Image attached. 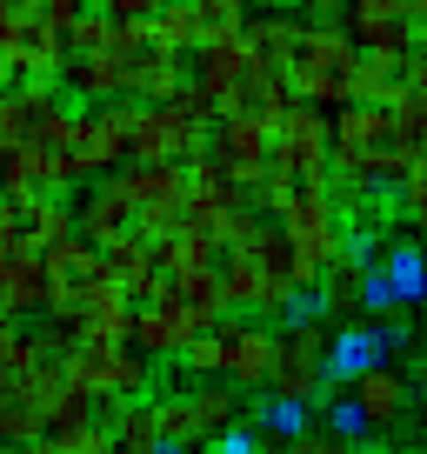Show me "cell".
<instances>
[{
	"instance_id": "cell-22",
	"label": "cell",
	"mask_w": 427,
	"mask_h": 454,
	"mask_svg": "<svg viewBox=\"0 0 427 454\" xmlns=\"http://www.w3.org/2000/svg\"><path fill=\"white\" fill-rule=\"evenodd\" d=\"M147 414H154V434H160V448H200V421H194V408H187V395L147 401Z\"/></svg>"
},
{
	"instance_id": "cell-8",
	"label": "cell",
	"mask_w": 427,
	"mask_h": 454,
	"mask_svg": "<svg viewBox=\"0 0 427 454\" xmlns=\"http://www.w3.org/2000/svg\"><path fill=\"white\" fill-rule=\"evenodd\" d=\"M194 334H207V327H200L174 294H160V301H147V308H134L128 348H134V355H147V361H181V348H187Z\"/></svg>"
},
{
	"instance_id": "cell-28",
	"label": "cell",
	"mask_w": 427,
	"mask_h": 454,
	"mask_svg": "<svg viewBox=\"0 0 427 454\" xmlns=\"http://www.w3.org/2000/svg\"><path fill=\"white\" fill-rule=\"evenodd\" d=\"M181 368L200 374V381H207V374H221V340H214V334H194V340L181 348Z\"/></svg>"
},
{
	"instance_id": "cell-37",
	"label": "cell",
	"mask_w": 427,
	"mask_h": 454,
	"mask_svg": "<svg viewBox=\"0 0 427 454\" xmlns=\"http://www.w3.org/2000/svg\"><path fill=\"white\" fill-rule=\"evenodd\" d=\"M7 454H41V448H7Z\"/></svg>"
},
{
	"instance_id": "cell-17",
	"label": "cell",
	"mask_w": 427,
	"mask_h": 454,
	"mask_svg": "<svg viewBox=\"0 0 427 454\" xmlns=\"http://www.w3.org/2000/svg\"><path fill=\"white\" fill-rule=\"evenodd\" d=\"M347 401L361 408L368 434H381V427H394L400 408H408V381H400L394 368H374V374H361V381H354V395H347Z\"/></svg>"
},
{
	"instance_id": "cell-21",
	"label": "cell",
	"mask_w": 427,
	"mask_h": 454,
	"mask_svg": "<svg viewBox=\"0 0 427 454\" xmlns=\"http://www.w3.org/2000/svg\"><path fill=\"white\" fill-rule=\"evenodd\" d=\"M187 408H194V421H200V441L241 421V401H234L228 381H194V387H187Z\"/></svg>"
},
{
	"instance_id": "cell-9",
	"label": "cell",
	"mask_w": 427,
	"mask_h": 454,
	"mask_svg": "<svg viewBox=\"0 0 427 454\" xmlns=\"http://www.w3.org/2000/svg\"><path fill=\"white\" fill-rule=\"evenodd\" d=\"M67 314H74V327H81V340H100V348H128V334H134V301L120 294L107 274L87 281Z\"/></svg>"
},
{
	"instance_id": "cell-4",
	"label": "cell",
	"mask_w": 427,
	"mask_h": 454,
	"mask_svg": "<svg viewBox=\"0 0 427 454\" xmlns=\"http://www.w3.org/2000/svg\"><path fill=\"white\" fill-rule=\"evenodd\" d=\"M67 401V374L47 361L34 374H0V448H34Z\"/></svg>"
},
{
	"instance_id": "cell-30",
	"label": "cell",
	"mask_w": 427,
	"mask_h": 454,
	"mask_svg": "<svg viewBox=\"0 0 427 454\" xmlns=\"http://www.w3.org/2000/svg\"><path fill=\"white\" fill-rule=\"evenodd\" d=\"M381 20H400V0H354L347 27H381Z\"/></svg>"
},
{
	"instance_id": "cell-20",
	"label": "cell",
	"mask_w": 427,
	"mask_h": 454,
	"mask_svg": "<svg viewBox=\"0 0 427 454\" xmlns=\"http://www.w3.org/2000/svg\"><path fill=\"white\" fill-rule=\"evenodd\" d=\"M187 20H194V54L214 41H234L247 27V0H187Z\"/></svg>"
},
{
	"instance_id": "cell-32",
	"label": "cell",
	"mask_w": 427,
	"mask_h": 454,
	"mask_svg": "<svg viewBox=\"0 0 427 454\" xmlns=\"http://www.w3.org/2000/svg\"><path fill=\"white\" fill-rule=\"evenodd\" d=\"M167 0H100V14H114V20H154Z\"/></svg>"
},
{
	"instance_id": "cell-35",
	"label": "cell",
	"mask_w": 427,
	"mask_h": 454,
	"mask_svg": "<svg viewBox=\"0 0 427 454\" xmlns=\"http://www.w3.org/2000/svg\"><path fill=\"white\" fill-rule=\"evenodd\" d=\"M414 387H421V401H427V355H421V368H414Z\"/></svg>"
},
{
	"instance_id": "cell-2",
	"label": "cell",
	"mask_w": 427,
	"mask_h": 454,
	"mask_svg": "<svg viewBox=\"0 0 427 454\" xmlns=\"http://www.w3.org/2000/svg\"><path fill=\"white\" fill-rule=\"evenodd\" d=\"M207 100L194 87H181L174 100L160 107H134V128H128V160L134 168H187V160L207 147Z\"/></svg>"
},
{
	"instance_id": "cell-33",
	"label": "cell",
	"mask_w": 427,
	"mask_h": 454,
	"mask_svg": "<svg viewBox=\"0 0 427 454\" xmlns=\"http://www.w3.org/2000/svg\"><path fill=\"white\" fill-rule=\"evenodd\" d=\"M400 87H408V94H427V47H414V54L400 60Z\"/></svg>"
},
{
	"instance_id": "cell-27",
	"label": "cell",
	"mask_w": 427,
	"mask_h": 454,
	"mask_svg": "<svg viewBox=\"0 0 427 454\" xmlns=\"http://www.w3.org/2000/svg\"><path fill=\"white\" fill-rule=\"evenodd\" d=\"M194 454H260V434L247 421H234V427H221V434H207Z\"/></svg>"
},
{
	"instance_id": "cell-36",
	"label": "cell",
	"mask_w": 427,
	"mask_h": 454,
	"mask_svg": "<svg viewBox=\"0 0 427 454\" xmlns=\"http://www.w3.org/2000/svg\"><path fill=\"white\" fill-rule=\"evenodd\" d=\"M7 87H14V67H7V54H0V94H7Z\"/></svg>"
},
{
	"instance_id": "cell-5",
	"label": "cell",
	"mask_w": 427,
	"mask_h": 454,
	"mask_svg": "<svg viewBox=\"0 0 427 454\" xmlns=\"http://www.w3.org/2000/svg\"><path fill=\"white\" fill-rule=\"evenodd\" d=\"M268 168L294 174V181H321V174H328V114L294 100V107L281 114L274 141H268Z\"/></svg>"
},
{
	"instance_id": "cell-40",
	"label": "cell",
	"mask_w": 427,
	"mask_h": 454,
	"mask_svg": "<svg viewBox=\"0 0 427 454\" xmlns=\"http://www.w3.org/2000/svg\"><path fill=\"white\" fill-rule=\"evenodd\" d=\"M14 7H20V0H14Z\"/></svg>"
},
{
	"instance_id": "cell-3",
	"label": "cell",
	"mask_w": 427,
	"mask_h": 454,
	"mask_svg": "<svg viewBox=\"0 0 427 454\" xmlns=\"http://www.w3.org/2000/svg\"><path fill=\"white\" fill-rule=\"evenodd\" d=\"M74 395L87 401H141L154 387V361L134 355V348H100V340H81L67 361H60Z\"/></svg>"
},
{
	"instance_id": "cell-7",
	"label": "cell",
	"mask_w": 427,
	"mask_h": 454,
	"mask_svg": "<svg viewBox=\"0 0 427 454\" xmlns=\"http://www.w3.org/2000/svg\"><path fill=\"white\" fill-rule=\"evenodd\" d=\"M0 54H7V67H14V81H34V87H60V74L74 67L67 41H60V27H47V20H14V34L0 41Z\"/></svg>"
},
{
	"instance_id": "cell-16",
	"label": "cell",
	"mask_w": 427,
	"mask_h": 454,
	"mask_svg": "<svg viewBox=\"0 0 427 454\" xmlns=\"http://www.w3.org/2000/svg\"><path fill=\"white\" fill-rule=\"evenodd\" d=\"M14 227H20V241H27L34 254H47V247L74 241V207L60 194H34V200L14 207Z\"/></svg>"
},
{
	"instance_id": "cell-1",
	"label": "cell",
	"mask_w": 427,
	"mask_h": 454,
	"mask_svg": "<svg viewBox=\"0 0 427 454\" xmlns=\"http://www.w3.org/2000/svg\"><path fill=\"white\" fill-rule=\"evenodd\" d=\"M354 67H361V47L347 41L341 27H300L281 81H287V94H294L300 107L341 114V107H354Z\"/></svg>"
},
{
	"instance_id": "cell-23",
	"label": "cell",
	"mask_w": 427,
	"mask_h": 454,
	"mask_svg": "<svg viewBox=\"0 0 427 454\" xmlns=\"http://www.w3.org/2000/svg\"><path fill=\"white\" fill-rule=\"evenodd\" d=\"M114 454H160V434H154L147 401H120V408H114Z\"/></svg>"
},
{
	"instance_id": "cell-18",
	"label": "cell",
	"mask_w": 427,
	"mask_h": 454,
	"mask_svg": "<svg viewBox=\"0 0 427 454\" xmlns=\"http://www.w3.org/2000/svg\"><path fill=\"white\" fill-rule=\"evenodd\" d=\"M300 27H307V20H294V14L247 20L241 41H247V54H254V67H260V74H281V67H287V54H294V41H300Z\"/></svg>"
},
{
	"instance_id": "cell-41",
	"label": "cell",
	"mask_w": 427,
	"mask_h": 454,
	"mask_svg": "<svg viewBox=\"0 0 427 454\" xmlns=\"http://www.w3.org/2000/svg\"><path fill=\"white\" fill-rule=\"evenodd\" d=\"M0 454H7V448H0Z\"/></svg>"
},
{
	"instance_id": "cell-13",
	"label": "cell",
	"mask_w": 427,
	"mask_h": 454,
	"mask_svg": "<svg viewBox=\"0 0 427 454\" xmlns=\"http://www.w3.org/2000/svg\"><path fill=\"white\" fill-rule=\"evenodd\" d=\"M74 234H81L94 254H100V247H114V241H128V234H134V207H128V194H120L114 181L94 187V194L74 207Z\"/></svg>"
},
{
	"instance_id": "cell-29",
	"label": "cell",
	"mask_w": 427,
	"mask_h": 454,
	"mask_svg": "<svg viewBox=\"0 0 427 454\" xmlns=\"http://www.w3.org/2000/svg\"><path fill=\"white\" fill-rule=\"evenodd\" d=\"M321 434H334V441H347V448H354V441L368 434V421H361V408H354V401H334V408H328V421H321Z\"/></svg>"
},
{
	"instance_id": "cell-11",
	"label": "cell",
	"mask_w": 427,
	"mask_h": 454,
	"mask_svg": "<svg viewBox=\"0 0 427 454\" xmlns=\"http://www.w3.org/2000/svg\"><path fill=\"white\" fill-rule=\"evenodd\" d=\"M247 74H260L254 67V54H247V41L234 34V41H214V47H200V74H194V94L207 100L214 114L234 100V87L247 81Z\"/></svg>"
},
{
	"instance_id": "cell-6",
	"label": "cell",
	"mask_w": 427,
	"mask_h": 454,
	"mask_svg": "<svg viewBox=\"0 0 427 454\" xmlns=\"http://www.w3.org/2000/svg\"><path fill=\"white\" fill-rule=\"evenodd\" d=\"M214 340H221V381L234 387H260L274 361V327L254 321V314H221L214 321Z\"/></svg>"
},
{
	"instance_id": "cell-25",
	"label": "cell",
	"mask_w": 427,
	"mask_h": 454,
	"mask_svg": "<svg viewBox=\"0 0 427 454\" xmlns=\"http://www.w3.org/2000/svg\"><path fill=\"white\" fill-rule=\"evenodd\" d=\"M314 427V408H300V401H268L260 408V427L254 434H268V441H294V434H307Z\"/></svg>"
},
{
	"instance_id": "cell-19",
	"label": "cell",
	"mask_w": 427,
	"mask_h": 454,
	"mask_svg": "<svg viewBox=\"0 0 427 454\" xmlns=\"http://www.w3.org/2000/svg\"><path fill=\"white\" fill-rule=\"evenodd\" d=\"M374 274L387 281L394 308H421V301H427V254L414 241H394V247H387V261H374Z\"/></svg>"
},
{
	"instance_id": "cell-10",
	"label": "cell",
	"mask_w": 427,
	"mask_h": 454,
	"mask_svg": "<svg viewBox=\"0 0 427 454\" xmlns=\"http://www.w3.org/2000/svg\"><path fill=\"white\" fill-rule=\"evenodd\" d=\"M374 368H387V340H381L374 321H347V327L328 334V348H321V381H347L354 387L361 374H374Z\"/></svg>"
},
{
	"instance_id": "cell-26",
	"label": "cell",
	"mask_w": 427,
	"mask_h": 454,
	"mask_svg": "<svg viewBox=\"0 0 427 454\" xmlns=\"http://www.w3.org/2000/svg\"><path fill=\"white\" fill-rule=\"evenodd\" d=\"M400 207H408L414 227H427V154H414L400 168Z\"/></svg>"
},
{
	"instance_id": "cell-12",
	"label": "cell",
	"mask_w": 427,
	"mask_h": 454,
	"mask_svg": "<svg viewBox=\"0 0 427 454\" xmlns=\"http://www.w3.org/2000/svg\"><path fill=\"white\" fill-rule=\"evenodd\" d=\"M20 314H47V261L34 247L0 254V321H20Z\"/></svg>"
},
{
	"instance_id": "cell-31",
	"label": "cell",
	"mask_w": 427,
	"mask_h": 454,
	"mask_svg": "<svg viewBox=\"0 0 427 454\" xmlns=\"http://www.w3.org/2000/svg\"><path fill=\"white\" fill-rule=\"evenodd\" d=\"M281 454H347V441H334V434H294V441H281Z\"/></svg>"
},
{
	"instance_id": "cell-15",
	"label": "cell",
	"mask_w": 427,
	"mask_h": 454,
	"mask_svg": "<svg viewBox=\"0 0 427 454\" xmlns=\"http://www.w3.org/2000/svg\"><path fill=\"white\" fill-rule=\"evenodd\" d=\"M60 87H67L81 107H100V100H128V60H120V54H87V60H74V67L60 74Z\"/></svg>"
},
{
	"instance_id": "cell-14",
	"label": "cell",
	"mask_w": 427,
	"mask_h": 454,
	"mask_svg": "<svg viewBox=\"0 0 427 454\" xmlns=\"http://www.w3.org/2000/svg\"><path fill=\"white\" fill-rule=\"evenodd\" d=\"M47 314H67L74 308V294H81L87 281H100V254L74 234V241H60V247H47Z\"/></svg>"
},
{
	"instance_id": "cell-34",
	"label": "cell",
	"mask_w": 427,
	"mask_h": 454,
	"mask_svg": "<svg viewBox=\"0 0 427 454\" xmlns=\"http://www.w3.org/2000/svg\"><path fill=\"white\" fill-rule=\"evenodd\" d=\"M14 334H20L14 321H0V361H7V348H14Z\"/></svg>"
},
{
	"instance_id": "cell-38",
	"label": "cell",
	"mask_w": 427,
	"mask_h": 454,
	"mask_svg": "<svg viewBox=\"0 0 427 454\" xmlns=\"http://www.w3.org/2000/svg\"><path fill=\"white\" fill-rule=\"evenodd\" d=\"M160 454H194V448H160Z\"/></svg>"
},
{
	"instance_id": "cell-24",
	"label": "cell",
	"mask_w": 427,
	"mask_h": 454,
	"mask_svg": "<svg viewBox=\"0 0 427 454\" xmlns=\"http://www.w3.org/2000/svg\"><path fill=\"white\" fill-rule=\"evenodd\" d=\"M60 41H67V54H74V60H87V54H107V47H114V14L87 7L81 20H67V27H60Z\"/></svg>"
},
{
	"instance_id": "cell-39",
	"label": "cell",
	"mask_w": 427,
	"mask_h": 454,
	"mask_svg": "<svg viewBox=\"0 0 427 454\" xmlns=\"http://www.w3.org/2000/svg\"><path fill=\"white\" fill-rule=\"evenodd\" d=\"M268 7H281V0H268Z\"/></svg>"
}]
</instances>
